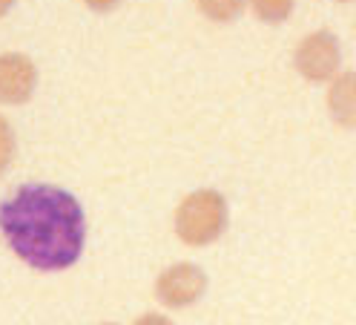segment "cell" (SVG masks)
<instances>
[{"label":"cell","mask_w":356,"mask_h":325,"mask_svg":"<svg viewBox=\"0 0 356 325\" xmlns=\"http://www.w3.org/2000/svg\"><path fill=\"white\" fill-rule=\"evenodd\" d=\"M0 230L12 251L40 271L70 268L83 248V213L66 190L29 184L0 205Z\"/></svg>","instance_id":"6da1fadb"},{"label":"cell","mask_w":356,"mask_h":325,"mask_svg":"<svg viewBox=\"0 0 356 325\" xmlns=\"http://www.w3.org/2000/svg\"><path fill=\"white\" fill-rule=\"evenodd\" d=\"M136 325H172L167 317H161V314H147V317H141Z\"/></svg>","instance_id":"8992f818"},{"label":"cell","mask_w":356,"mask_h":325,"mask_svg":"<svg viewBox=\"0 0 356 325\" xmlns=\"http://www.w3.org/2000/svg\"><path fill=\"white\" fill-rule=\"evenodd\" d=\"M225 225V213H221V202L210 199V205H202V199H190V205L178 216V233L190 245H204L221 233Z\"/></svg>","instance_id":"7a4b0ae2"},{"label":"cell","mask_w":356,"mask_h":325,"mask_svg":"<svg viewBox=\"0 0 356 325\" xmlns=\"http://www.w3.org/2000/svg\"><path fill=\"white\" fill-rule=\"evenodd\" d=\"M12 3H15V0H0V15H6Z\"/></svg>","instance_id":"52a82bcc"},{"label":"cell","mask_w":356,"mask_h":325,"mask_svg":"<svg viewBox=\"0 0 356 325\" xmlns=\"http://www.w3.org/2000/svg\"><path fill=\"white\" fill-rule=\"evenodd\" d=\"M35 86V70L24 55H0V101L20 104Z\"/></svg>","instance_id":"277c9868"},{"label":"cell","mask_w":356,"mask_h":325,"mask_svg":"<svg viewBox=\"0 0 356 325\" xmlns=\"http://www.w3.org/2000/svg\"><path fill=\"white\" fill-rule=\"evenodd\" d=\"M204 285H207V279L195 265H175L159 276L155 294H159V299L164 306L181 308V306H190V302H195L202 296Z\"/></svg>","instance_id":"3957f363"},{"label":"cell","mask_w":356,"mask_h":325,"mask_svg":"<svg viewBox=\"0 0 356 325\" xmlns=\"http://www.w3.org/2000/svg\"><path fill=\"white\" fill-rule=\"evenodd\" d=\"M12 150H15V138H12V129L9 124L0 118V173L6 170L9 159H12Z\"/></svg>","instance_id":"5b68a950"}]
</instances>
